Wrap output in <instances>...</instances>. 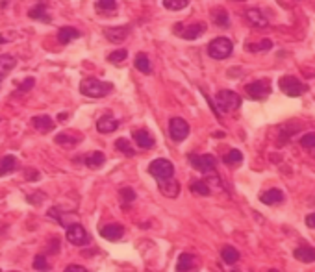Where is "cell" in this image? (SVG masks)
<instances>
[{"mask_svg":"<svg viewBox=\"0 0 315 272\" xmlns=\"http://www.w3.org/2000/svg\"><path fill=\"white\" fill-rule=\"evenodd\" d=\"M113 91V85L109 82H100L97 78H85L80 82V93L89 99H104Z\"/></svg>","mask_w":315,"mask_h":272,"instance_id":"obj_1","label":"cell"},{"mask_svg":"<svg viewBox=\"0 0 315 272\" xmlns=\"http://www.w3.org/2000/svg\"><path fill=\"white\" fill-rule=\"evenodd\" d=\"M215 104L219 113H232L234 109H238L241 106V97L234 91L223 89L215 95Z\"/></svg>","mask_w":315,"mask_h":272,"instance_id":"obj_2","label":"cell"},{"mask_svg":"<svg viewBox=\"0 0 315 272\" xmlns=\"http://www.w3.org/2000/svg\"><path fill=\"white\" fill-rule=\"evenodd\" d=\"M278 85H280L282 93L287 95V97H291V99H297V97L304 95V93L310 89L308 83H302L299 78H295V76H282Z\"/></svg>","mask_w":315,"mask_h":272,"instance_id":"obj_3","label":"cell"},{"mask_svg":"<svg viewBox=\"0 0 315 272\" xmlns=\"http://www.w3.org/2000/svg\"><path fill=\"white\" fill-rule=\"evenodd\" d=\"M232 50H234V45H232V41L228 37H217L208 45V54L213 60H226V58H230Z\"/></svg>","mask_w":315,"mask_h":272,"instance_id":"obj_4","label":"cell"},{"mask_svg":"<svg viewBox=\"0 0 315 272\" xmlns=\"http://www.w3.org/2000/svg\"><path fill=\"white\" fill-rule=\"evenodd\" d=\"M148 172L152 174L156 180H171L175 176V165L171 163L169 159H154L152 163L148 165Z\"/></svg>","mask_w":315,"mask_h":272,"instance_id":"obj_5","label":"cell"},{"mask_svg":"<svg viewBox=\"0 0 315 272\" xmlns=\"http://www.w3.org/2000/svg\"><path fill=\"white\" fill-rule=\"evenodd\" d=\"M245 93L248 95V99L252 100H265L271 95V82L267 78L263 80H256L245 85Z\"/></svg>","mask_w":315,"mask_h":272,"instance_id":"obj_6","label":"cell"},{"mask_svg":"<svg viewBox=\"0 0 315 272\" xmlns=\"http://www.w3.org/2000/svg\"><path fill=\"white\" fill-rule=\"evenodd\" d=\"M189 163H191L199 172L202 174H213L215 170V158L211 154H200V156H195V154H189Z\"/></svg>","mask_w":315,"mask_h":272,"instance_id":"obj_7","label":"cell"},{"mask_svg":"<svg viewBox=\"0 0 315 272\" xmlns=\"http://www.w3.org/2000/svg\"><path fill=\"white\" fill-rule=\"evenodd\" d=\"M169 136L173 141L182 143L185 137L189 136V124H187V121L180 119V117H173L169 121Z\"/></svg>","mask_w":315,"mask_h":272,"instance_id":"obj_8","label":"cell"},{"mask_svg":"<svg viewBox=\"0 0 315 272\" xmlns=\"http://www.w3.org/2000/svg\"><path fill=\"white\" fill-rule=\"evenodd\" d=\"M67 241L74 246H85L89 242V235L85 232V228L78 222H72L67 226Z\"/></svg>","mask_w":315,"mask_h":272,"instance_id":"obj_9","label":"cell"},{"mask_svg":"<svg viewBox=\"0 0 315 272\" xmlns=\"http://www.w3.org/2000/svg\"><path fill=\"white\" fill-rule=\"evenodd\" d=\"M175 32H178V34H180V37L187 39V41H193V39L200 37V35L206 32V24H204V23H195V24H189V26L176 24V26H175Z\"/></svg>","mask_w":315,"mask_h":272,"instance_id":"obj_10","label":"cell"},{"mask_svg":"<svg viewBox=\"0 0 315 272\" xmlns=\"http://www.w3.org/2000/svg\"><path fill=\"white\" fill-rule=\"evenodd\" d=\"M119 124H121V122L117 121L113 115L106 113L97 121V130H99L100 134H113V132L119 128Z\"/></svg>","mask_w":315,"mask_h":272,"instance_id":"obj_11","label":"cell"},{"mask_svg":"<svg viewBox=\"0 0 315 272\" xmlns=\"http://www.w3.org/2000/svg\"><path fill=\"white\" fill-rule=\"evenodd\" d=\"M100 235L108 241H119L121 237L124 235V226L123 224H106V226L100 228Z\"/></svg>","mask_w":315,"mask_h":272,"instance_id":"obj_12","label":"cell"},{"mask_svg":"<svg viewBox=\"0 0 315 272\" xmlns=\"http://www.w3.org/2000/svg\"><path fill=\"white\" fill-rule=\"evenodd\" d=\"M246 21L252 24L254 28H267L269 26V21H267V17L261 13L258 8H250V9H246Z\"/></svg>","mask_w":315,"mask_h":272,"instance_id":"obj_13","label":"cell"},{"mask_svg":"<svg viewBox=\"0 0 315 272\" xmlns=\"http://www.w3.org/2000/svg\"><path fill=\"white\" fill-rule=\"evenodd\" d=\"M158 187H160V193L165 195L167 198H176L180 195V183L176 180H160L158 181Z\"/></svg>","mask_w":315,"mask_h":272,"instance_id":"obj_14","label":"cell"},{"mask_svg":"<svg viewBox=\"0 0 315 272\" xmlns=\"http://www.w3.org/2000/svg\"><path fill=\"white\" fill-rule=\"evenodd\" d=\"M32 126L41 132V134H46V132H52L56 128L54 121L48 117V115H37V117H34L32 119Z\"/></svg>","mask_w":315,"mask_h":272,"instance_id":"obj_15","label":"cell"},{"mask_svg":"<svg viewBox=\"0 0 315 272\" xmlns=\"http://www.w3.org/2000/svg\"><path fill=\"white\" fill-rule=\"evenodd\" d=\"M293 257L299 259L300 263H315V248L310 246V244H304V246H299L293 252Z\"/></svg>","mask_w":315,"mask_h":272,"instance_id":"obj_16","label":"cell"},{"mask_svg":"<svg viewBox=\"0 0 315 272\" xmlns=\"http://www.w3.org/2000/svg\"><path fill=\"white\" fill-rule=\"evenodd\" d=\"M128 34H130V26H117V28H106L104 30V35L108 37V41L111 43H121L124 39L128 37Z\"/></svg>","mask_w":315,"mask_h":272,"instance_id":"obj_17","label":"cell"},{"mask_svg":"<svg viewBox=\"0 0 315 272\" xmlns=\"http://www.w3.org/2000/svg\"><path fill=\"white\" fill-rule=\"evenodd\" d=\"M284 193L280 189H269V191H265V193H261V204H265V205H277V204H282L284 202Z\"/></svg>","mask_w":315,"mask_h":272,"instance_id":"obj_18","label":"cell"},{"mask_svg":"<svg viewBox=\"0 0 315 272\" xmlns=\"http://www.w3.org/2000/svg\"><path fill=\"white\" fill-rule=\"evenodd\" d=\"M134 139L139 148H152L154 146V137L146 132V130H134Z\"/></svg>","mask_w":315,"mask_h":272,"instance_id":"obj_19","label":"cell"},{"mask_svg":"<svg viewBox=\"0 0 315 272\" xmlns=\"http://www.w3.org/2000/svg\"><path fill=\"white\" fill-rule=\"evenodd\" d=\"M17 167H19V161H17L15 156H4V158L0 159V176H8V174L15 172Z\"/></svg>","mask_w":315,"mask_h":272,"instance_id":"obj_20","label":"cell"},{"mask_svg":"<svg viewBox=\"0 0 315 272\" xmlns=\"http://www.w3.org/2000/svg\"><path fill=\"white\" fill-rule=\"evenodd\" d=\"M15 65H17V60L13 56L2 54V56H0V80H4V78L15 68Z\"/></svg>","mask_w":315,"mask_h":272,"instance_id":"obj_21","label":"cell"},{"mask_svg":"<svg viewBox=\"0 0 315 272\" xmlns=\"http://www.w3.org/2000/svg\"><path fill=\"white\" fill-rule=\"evenodd\" d=\"M80 37V32L76 28H72V26H63L60 28L58 32V39H60V43L62 45H69L70 41H74V39Z\"/></svg>","mask_w":315,"mask_h":272,"instance_id":"obj_22","label":"cell"},{"mask_svg":"<svg viewBox=\"0 0 315 272\" xmlns=\"http://www.w3.org/2000/svg\"><path fill=\"white\" fill-rule=\"evenodd\" d=\"M28 17H30V19H34V21H41V23H50V17L46 15V4H43V2L35 4V6H34L30 11H28Z\"/></svg>","mask_w":315,"mask_h":272,"instance_id":"obj_23","label":"cell"},{"mask_svg":"<svg viewBox=\"0 0 315 272\" xmlns=\"http://www.w3.org/2000/svg\"><path fill=\"white\" fill-rule=\"evenodd\" d=\"M106 163V156L102 154V152H91L87 158H85V165L89 167V169H99Z\"/></svg>","mask_w":315,"mask_h":272,"instance_id":"obj_24","label":"cell"},{"mask_svg":"<svg viewBox=\"0 0 315 272\" xmlns=\"http://www.w3.org/2000/svg\"><path fill=\"white\" fill-rule=\"evenodd\" d=\"M221 257H223V261L226 265H234L239 261V252L234 246H224L221 250Z\"/></svg>","mask_w":315,"mask_h":272,"instance_id":"obj_25","label":"cell"},{"mask_svg":"<svg viewBox=\"0 0 315 272\" xmlns=\"http://www.w3.org/2000/svg\"><path fill=\"white\" fill-rule=\"evenodd\" d=\"M193 263H195V259H193L191 254H180L176 265L178 272H189L193 269Z\"/></svg>","mask_w":315,"mask_h":272,"instance_id":"obj_26","label":"cell"},{"mask_svg":"<svg viewBox=\"0 0 315 272\" xmlns=\"http://www.w3.org/2000/svg\"><path fill=\"white\" fill-rule=\"evenodd\" d=\"M134 65H136V68H138L139 72H143V74H150V70H152L150 61H148V58H146V54H138Z\"/></svg>","mask_w":315,"mask_h":272,"instance_id":"obj_27","label":"cell"},{"mask_svg":"<svg viewBox=\"0 0 315 272\" xmlns=\"http://www.w3.org/2000/svg\"><path fill=\"white\" fill-rule=\"evenodd\" d=\"M95 6L99 13H113L117 9V0H97Z\"/></svg>","mask_w":315,"mask_h":272,"instance_id":"obj_28","label":"cell"},{"mask_svg":"<svg viewBox=\"0 0 315 272\" xmlns=\"http://www.w3.org/2000/svg\"><path fill=\"white\" fill-rule=\"evenodd\" d=\"M191 193H195V195H200V197H208V195L211 193V189H210V185H208L206 181L195 180L191 183Z\"/></svg>","mask_w":315,"mask_h":272,"instance_id":"obj_29","label":"cell"},{"mask_svg":"<svg viewBox=\"0 0 315 272\" xmlns=\"http://www.w3.org/2000/svg\"><path fill=\"white\" fill-rule=\"evenodd\" d=\"M213 23H215L217 26H221V28H228V26H230L228 13H226L224 9H217V11H213Z\"/></svg>","mask_w":315,"mask_h":272,"instance_id":"obj_30","label":"cell"},{"mask_svg":"<svg viewBox=\"0 0 315 272\" xmlns=\"http://www.w3.org/2000/svg\"><path fill=\"white\" fill-rule=\"evenodd\" d=\"M246 48L250 50V52H267L273 48V43H271L269 39H263L260 43H250V45H246Z\"/></svg>","mask_w":315,"mask_h":272,"instance_id":"obj_31","label":"cell"},{"mask_svg":"<svg viewBox=\"0 0 315 272\" xmlns=\"http://www.w3.org/2000/svg\"><path fill=\"white\" fill-rule=\"evenodd\" d=\"M223 161L226 163V165H239V163L243 161V154L234 148V150H230L228 154H226V156H224Z\"/></svg>","mask_w":315,"mask_h":272,"instance_id":"obj_32","label":"cell"},{"mask_svg":"<svg viewBox=\"0 0 315 272\" xmlns=\"http://www.w3.org/2000/svg\"><path fill=\"white\" fill-rule=\"evenodd\" d=\"M189 4V0H163V6L169 11H180Z\"/></svg>","mask_w":315,"mask_h":272,"instance_id":"obj_33","label":"cell"},{"mask_svg":"<svg viewBox=\"0 0 315 272\" xmlns=\"http://www.w3.org/2000/svg\"><path fill=\"white\" fill-rule=\"evenodd\" d=\"M119 197H121V202H123L124 205H128L138 198V195H136V191L132 189V187H123L121 193H119Z\"/></svg>","mask_w":315,"mask_h":272,"instance_id":"obj_34","label":"cell"},{"mask_svg":"<svg viewBox=\"0 0 315 272\" xmlns=\"http://www.w3.org/2000/svg\"><path fill=\"white\" fill-rule=\"evenodd\" d=\"M78 137L74 136H69V134H58L56 136V143L58 144H63V146H72V144H78Z\"/></svg>","mask_w":315,"mask_h":272,"instance_id":"obj_35","label":"cell"},{"mask_svg":"<svg viewBox=\"0 0 315 272\" xmlns=\"http://www.w3.org/2000/svg\"><path fill=\"white\" fill-rule=\"evenodd\" d=\"M117 150H121L123 154H126V156H136V152H134V148L130 146V143H128V139H124V137H121V139H117Z\"/></svg>","mask_w":315,"mask_h":272,"instance_id":"obj_36","label":"cell"},{"mask_svg":"<svg viewBox=\"0 0 315 272\" xmlns=\"http://www.w3.org/2000/svg\"><path fill=\"white\" fill-rule=\"evenodd\" d=\"M34 269L35 271H50V263L46 261V257L43 256V254H39V256H35V259H34Z\"/></svg>","mask_w":315,"mask_h":272,"instance_id":"obj_37","label":"cell"},{"mask_svg":"<svg viewBox=\"0 0 315 272\" xmlns=\"http://www.w3.org/2000/svg\"><path fill=\"white\" fill-rule=\"evenodd\" d=\"M126 56H128V50H124V48H121V50H115V52H111L108 56V61H111V63H121V61L126 60Z\"/></svg>","mask_w":315,"mask_h":272,"instance_id":"obj_38","label":"cell"},{"mask_svg":"<svg viewBox=\"0 0 315 272\" xmlns=\"http://www.w3.org/2000/svg\"><path fill=\"white\" fill-rule=\"evenodd\" d=\"M300 144L304 146V148H315V134L312 132V134H306V136H302V139H300Z\"/></svg>","mask_w":315,"mask_h":272,"instance_id":"obj_39","label":"cell"},{"mask_svg":"<svg viewBox=\"0 0 315 272\" xmlns=\"http://www.w3.org/2000/svg\"><path fill=\"white\" fill-rule=\"evenodd\" d=\"M34 85H35V80H34V78H26V80L19 85V89L17 91H19V93H26V91H30Z\"/></svg>","mask_w":315,"mask_h":272,"instance_id":"obj_40","label":"cell"},{"mask_svg":"<svg viewBox=\"0 0 315 272\" xmlns=\"http://www.w3.org/2000/svg\"><path fill=\"white\" fill-rule=\"evenodd\" d=\"M65 272H89L85 267H82V265H69L67 269H65Z\"/></svg>","mask_w":315,"mask_h":272,"instance_id":"obj_41","label":"cell"},{"mask_svg":"<svg viewBox=\"0 0 315 272\" xmlns=\"http://www.w3.org/2000/svg\"><path fill=\"white\" fill-rule=\"evenodd\" d=\"M24 176H26V180H39V172L37 170H34V169H28L26 172H24Z\"/></svg>","mask_w":315,"mask_h":272,"instance_id":"obj_42","label":"cell"},{"mask_svg":"<svg viewBox=\"0 0 315 272\" xmlns=\"http://www.w3.org/2000/svg\"><path fill=\"white\" fill-rule=\"evenodd\" d=\"M306 226L308 228H314L315 230V213H310L306 217Z\"/></svg>","mask_w":315,"mask_h":272,"instance_id":"obj_43","label":"cell"},{"mask_svg":"<svg viewBox=\"0 0 315 272\" xmlns=\"http://www.w3.org/2000/svg\"><path fill=\"white\" fill-rule=\"evenodd\" d=\"M58 244H60V242H58V239H54V241H52V248H50V252H52V254H56V252H58Z\"/></svg>","mask_w":315,"mask_h":272,"instance_id":"obj_44","label":"cell"},{"mask_svg":"<svg viewBox=\"0 0 315 272\" xmlns=\"http://www.w3.org/2000/svg\"><path fill=\"white\" fill-rule=\"evenodd\" d=\"M269 272H280V271H277V269H273V271H269Z\"/></svg>","mask_w":315,"mask_h":272,"instance_id":"obj_45","label":"cell"},{"mask_svg":"<svg viewBox=\"0 0 315 272\" xmlns=\"http://www.w3.org/2000/svg\"><path fill=\"white\" fill-rule=\"evenodd\" d=\"M230 272H239V271H230Z\"/></svg>","mask_w":315,"mask_h":272,"instance_id":"obj_46","label":"cell"}]
</instances>
